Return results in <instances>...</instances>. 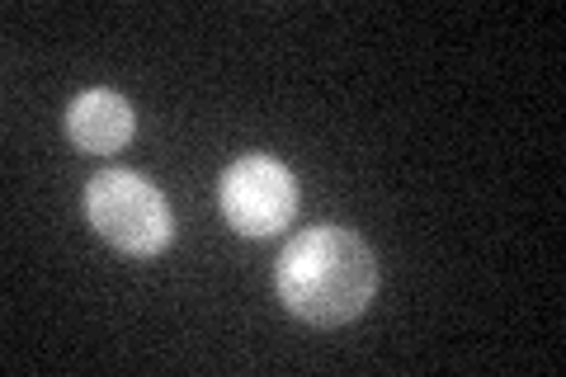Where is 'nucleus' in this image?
I'll list each match as a JSON object with an SVG mask.
<instances>
[{
    "instance_id": "nucleus-1",
    "label": "nucleus",
    "mask_w": 566,
    "mask_h": 377,
    "mask_svg": "<svg viewBox=\"0 0 566 377\" xmlns=\"http://www.w3.org/2000/svg\"><path fill=\"white\" fill-rule=\"evenodd\" d=\"M274 289L307 326H349L378 293V260L364 237L345 227H312L283 245Z\"/></svg>"
},
{
    "instance_id": "nucleus-2",
    "label": "nucleus",
    "mask_w": 566,
    "mask_h": 377,
    "mask_svg": "<svg viewBox=\"0 0 566 377\" xmlns=\"http://www.w3.org/2000/svg\"><path fill=\"white\" fill-rule=\"evenodd\" d=\"M85 218L95 237L109 241L118 255L156 260L175 241V212L166 193L137 170H104L85 185Z\"/></svg>"
},
{
    "instance_id": "nucleus-3",
    "label": "nucleus",
    "mask_w": 566,
    "mask_h": 377,
    "mask_svg": "<svg viewBox=\"0 0 566 377\" xmlns=\"http://www.w3.org/2000/svg\"><path fill=\"white\" fill-rule=\"evenodd\" d=\"M218 199H222V218L232 231L251 241H264L283 231L297 212V179L293 170L274 156H241L227 166L222 185H218Z\"/></svg>"
},
{
    "instance_id": "nucleus-4",
    "label": "nucleus",
    "mask_w": 566,
    "mask_h": 377,
    "mask_svg": "<svg viewBox=\"0 0 566 377\" xmlns=\"http://www.w3.org/2000/svg\"><path fill=\"white\" fill-rule=\"evenodd\" d=\"M137 114L118 90H85L66 109V137L85 156H114L133 142Z\"/></svg>"
}]
</instances>
